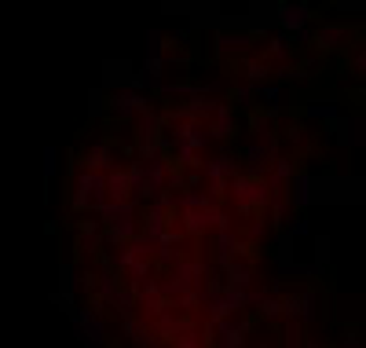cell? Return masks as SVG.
<instances>
[{
	"instance_id": "cell-26",
	"label": "cell",
	"mask_w": 366,
	"mask_h": 348,
	"mask_svg": "<svg viewBox=\"0 0 366 348\" xmlns=\"http://www.w3.org/2000/svg\"><path fill=\"white\" fill-rule=\"evenodd\" d=\"M202 209H216V205L205 198L202 187H183L176 195V213H202Z\"/></svg>"
},
{
	"instance_id": "cell-39",
	"label": "cell",
	"mask_w": 366,
	"mask_h": 348,
	"mask_svg": "<svg viewBox=\"0 0 366 348\" xmlns=\"http://www.w3.org/2000/svg\"><path fill=\"white\" fill-rule=\"evenodd\" d=\"M172 312H176V315H183V312H190V315L202 312V293H198V290H190V293L176 297V300H172Z\"/></svg>"
},
{
	"instance_id": "cell-37",
	"label": "cell",
	"mask_w": 366,
	"mask_h": 348,
	"mask_svg": "<svg viewBox=\"0 0 366 348\" xmlns=\"http://www.w3.org/2000/svg\"><path fill=\"white\" fill-rule=\"evenodd\" d=\"M279 139H286V144H293V147H304L311 136H308V129H304L300 121H290V125H286V129L279 132Z\"/></svg>"
},
{
	"instance_id": "cell-42",
	"label": "cell",
	"mask_w": 366,
	"mask_h": 348,
	"mask_svg": "<svg viewBox=\"0 0 366 348\" xmlns=\"http://www.w3.org/2000/svg\"><path fill=\"white\" fill-rule=\"evenodd\" d=\"M73 228H77V239H85V235H99V231H103V228H99V220H95L92 213L77 216V220H73Z\"/></svg>"
},
{
	"instance_id": "cell-3",
	"label": "cell",
	"mask_w": 366,
	"mask_h": 348,
	"mask_svg": "<svg viewBox=\"0 0 366 348\" xmlns=\"http://www.w3.org/2000/svg\"><path fill=\"white\" fill-rule=\"evenodd\" d=\"M66 319L73 323V337L81 341L85 348H106L110 344V330H106V319L99 312H92V308H81L77 305Z\"/></svg>"
},
{
	"instance_id": "cell-20",
	"label": "cell",
	"mask_w": 366,
	"mask_h": 348,
	"mask_svg": "<svg viewBox=\"0 0 366 348\" xmlns=\"http://www.w3.org/2000/svg\"><path fill=\"white\" fill-rule=\"evenodd\" d=\"M293 55H297V48H293V37H286V34H275L264 41V52H260V59H267L272 67H286V62H293Z\"/></svg>"
},
{
	"instance_id": "cell-1",
	"label": "cell",
	"mask_w": 366,
	"mask_h": 348,
	"mask_svg": "<svg viewBox=\"0 0 366 348\" xmlns=\"http://www.w3.org/2000/svg\"><path fill=\"white\" fill-rule=\"evenodd\" d=\"M279 154H282V139H279V129H272V132L249 139V144L242 147V162H238V169H242V176H249V180H264Z\"/></svg>"
},
{
	"instance_id": "cell-7",
	"label": "cell",
	"mask_w": 366,
	"mask_h": 348,
	"mask_svg": "<svg viewBox=\"0 0 366 348\" xmlns=\"http://www.w3.org/2000/svg\"><path fill=\"white\" fill-rule=\"evenodd\" d=\"M311 22H315V11L308 4H300V0H286V4L275 8V22L272 26H279V34L293 37V34H300V29H308Z\"/></svg>"
},
{
	"instance_id": "cell-25",
	"label": "cell",
	"mask_w": 366,
	"mask_h": 348,
	"mask_svg": "<svg viewBox=\"0 0 366 348\" xmlns=\"http://www.w3.org/2000/svg\"><path fill=\"white\" fill-rule=\"evenodd\" d=\"M224 286H231V290H249V286H253V264L234 257V260L224 267Z\"/></svg>"
},
{
	"instance_id": "cell-28",
	"label": "cell",
	"mask_w": 366,
	"mask_h": 348,
	"mask_svg": "<svg viewBox=\"0 0 366 348\" xmlns=\"http://www.w3.org/2000/svg\"><path fill=\"white\" fill-rule=\"evenodd\" d=\"M77 290H81V272H77L73 264H59V297L66 300H77Z\"/></svg>"
},
{
	"instance_id": "cell-19",
	"label": "cell",
	"mask_w": 366,
	"mask_h": 348,
	"mask_svg": "<svg viewBox=\"0 0 366 348\" xmlns=\"http://www.w3.org/2000/svg\"><path fill=\"white\" fill-rule=\"evenodd\" d=\"M169 129V121L162 110H147V114H139L132 118V136H136V144H147V139H157Z\"/></svg>"
},
{
	"instance_id": "cell-6",
	"label": "cell",
	"mask_w": 366,
	"mask_h": 348,
	"mask_svg": "<svg viewBox=\"0 0 366 348\" xmlns=\"http://www.w3.org/2000/svg\"><path fill=\"white\" fill-rule=\"evenodd\" d=\"M180 216V224H183V239H202L209 228H216V231H231V213L227 209H202V213H176Z\"/></svg>"
},
{
	"instance_id": "cell-22",
	"label": "cell",
	"mask_w": 366,
	"mask_h": 348,
	"mask_svg": "<svg viewBox=\"0 0 366 348\" xmlns=\"http://www.w3.org/2000/svg\"><path fill=\"white\" fill-rule=\"evenodd\" d=\"M326 272H319L311 260H290V264H282V267H275V279L282 282H308V279H323Z\"/></svg>"
},
{
	"instance_id": "cell-23",
	"label": "cell",
	"mask_w": 366,
	"mask_h": 348,
	"mask_svg": "<svg viewBox=\"0 0 366 348\" xmlns=\"http://www.w3.org/2000/svg\"><path fill=\"white\" fill-rule=\"evenodd\" d=\"M341 139H344V151H363L366 147V118L363 114L341 118Z\"/></svg>"
},
{
	"instance_id": "cell-4",
	"label": "cell",
	"mask_w": 366,
	"mask_h": 348,
	"mask_svg": "<svg viewBox=\"0 0 366 348\" xmlns=\"http://www.w3.org/2000/svg\"><path fill=\"white\" fill-rule=\"evenodd\" d=\"M227 195H234L238 198V216H257V213H264L267 209V187H264V180H249V176H234L231 183H227Z\"/></svg>"
},
{
	"instance_id": "cell-30",
	"label": "cell",
	"mask_w": 366,
	"mask_h": 348,
	"mask_svg": "<svg viewBox=\"0 0 366 348\" xmlns=\"http://www.w3.org/2000/svg\"><path fill=\"white\" fill-rule=\"evenodd\" d=\"M165 48H169V37L157 26H150L143 34V59H165Z\"/></svg>"
},
{
	"instance_id": "cell-49",
	"label": "cell",
	"mask_w": 366,
	"mask_h": 348,
	"mask_svg": "<svg viewBox=\"0 0 366 348\" xmlns=\"http://www.w3.org/2000/svg\"><path fill=\"white\" fill-rule=\"evenodd\" d=\"M88 114H92V118H103V114H106V99H99V92H92V99H88Z\"/></svg>"
},
{
	"instance_id": "cell-11",
	"label": "cell",
	"mask_w": 366,
	"mask_h": 348,
	"mask_svg": "<svg viewBox=\"0 0 366 348\" xmlns=\"http://www.w3.org/2000/svg\"><path fill=\"white\" fill-rule=\"evenodd\" d=\"M165 136L172 139V147L190 151V154H202L205 144H209V136H205V125H169Z\"/></svg>"
},
{
	"instance_id": "cell-41",
	"label": "cell",
	"mask_w": 366,
	"mask_h": 348,
	"mask_svg": "<svg viewBox=\"0 0 366 348\" xmlns=\"http://www.w3.org/2000/svg\"><path fill=\"white\" fill-rule=\"evenodd\" d=\"M311 264L319 267V272L330 267V239H326V235H315V260Z\"/></svg>"
},
{
	"instance_id": "cell-24",
	"label": "cell",
	"mask_w": 366,
	"mask_h": 348,
	"mask_svg": "<svg viewBox=\"0 0 366 348\" xmlns=\"http://www.w3.org/2000/svg\"><path fill=\"white\" fill-rule=\"evenodd\" d=\"M238 70H242L246 85H264L267 77H272V62L260 59V55H246V59H238Z\"/></svg>"
},
{
	"instance_id": "cell-50",
	"label": "cell",
	"mask_w": 366,
	"mask_h": 348,
	"mask_svg": "<svg viewBox=\"0 0 366 348\" xmlns=\"http://www.w3.org/2000/svg\"><path fill=\"white\" fill-rule=\"evenodd\" d=\"M337 348H363V337L356 334V330H348V334L337 341Z\"/></svg>"
},
{
	"instance_id": "cell-45",
	"label": "cell",
	"mask_w": 366,
	"mask_h": 348,
	"mask_svg": "<svg viewBox=\"0 0 366 348\" xmlns=\"http://www.w3.org/2000/svg\"><path fill=\"white\" fill-rule=\"evenodd\" d=\"M190 41H195V29H190V26L172 29V37H169V44H176V48H190Z\"/></svg>"
},
{
	"instance_id": "cell-32",
	"label": "cell",
	"mask_w": 366,
	"mask_h": 348,
	"mask_svg": "<svg viewBox=\"0 0 366 348\" xmlns=\"http://www.w3.org/2000/svg\"><path fill=\"white\" fill-rule=\"evenodd\" d=\"M106 308H114L118 319H121V315H136V286H125V282H121V290L110 297Z\"/></svg>"
},
{
	"instance_id": "cell-40",
	"label": "cell",
	"mask_w": 366,
	"mask_h": 348,
	"mask_svg": "<svg viewBox=\"0 0 366 348\" xmlns=\"http://www.w3.org/2000/svg\"><path fill=\"white\" fill-rule=\"evenodd\" d=\"M77 253H81V257H99L103 253V231L99 235H85V239H77Z\"/></svg>"
},
{
	"instance_id": "cell-52",
	"label": "cell",
	"mask_w": 366,
	"mask_h": 348,
	"mask_svg": "<svg viewBox=\"0 0 366 348\" xmlns=\"http://www.w3.org/2000/svg\"><path fill=\"white\" fill-rule=\"evenodd\" d=\"M352 67H356V74H363V70H366V52H356V59H352Z\"/></svg>"
},
{
	"instance_id": "cell-12",
	"label": "cell",
	"mask_w": 366,
	"mask_h": 348,
	"mask_svg": "<svg viewBox=\"0 0 366 348\" xmlns=\"http://www.w3.org/2000/svg\"><path fill=\"white\" fill-rule=\"evenodd\" d=\"M234 176H242V169H238V158L234 154H213V158H205V162H202V180L205 183H216V180L231 183Z\"/></svg>"
},
{
	"instance_id": "cell-36",
	"label": "cell",
	"mask_w": 366,
	"mask_h": 348,
	"mask_svg": "<svg viewBox=\"0 0 366 348\" xmlns=\"http://www.w3.org/2000/svg\"><path fill=\"white\" fill-rule=\"evenodd\" d=\"M238 125H246V129H249V139H257V136H264V132H272V129H275V125L267 121L260 110H249V114L238 121Z\"/></svg>"
},
{
	"instance_id": "cell-15",
	"label": "cell",
	"mask_w": 366,
	"mask_h": 348,
	"mask_svg": "<svg viewBox=\"0 0 366 348\" xmlns=\"http://www.w3.org/2000/svg\"><path fill=\"white\" fill-rule=\"evenodd\" d=\"M311 195H315V180L308 169H297L293 180L286 183V202H290V209H308L311 205Z\"/></svg>"
},
{
	"instance_id": "cell-21",
	"label": "cell",
	"mask_w": 366,
	"mask_h": 348,
	"mask_svg": "<svg viewBox=\"0 0 366 348\" xmlns=\"http://www.w3.org/2000/svg\"><path fill=\"white\" fill-rule=\"evenodd\" d=\"M92 216L99 220V228H110V224H118V220H129V216H139V209L132 202H99L92 209Z\"/></svg>"
},
{
	"instance_id": "cell-10",
	"label": "cell",
	"mask_w": 366,
	"mask_h": 348,
	"mask_svg": "<svg viewBox=\"0 0 366 348\" xmlns=\"http://www.w3.org/2000/svg\"><path fill=\"white\" fill-rule=\"evenodd\" d=\"M213 52L216 59H246L253 55V37L249 34H231V29H216V37H213Z\"/></svg>"
},
{
	"instance_id": "cell-54",
	"label": "cell",
	"mask_w": 366,
	"mask_h": 348,
	"mask_svg": "<svg viewBox=\"0 0 366 348\" xmlns=\"http://www.w3.org/2000/svg\"><path fill=\"white\" fill-rule=\"evenodd\" d=\"M249 348H279L275 341H260V344H249Z\"/></svg>"
},
{
	"instance_id": "cell-35",
	"label": "cell",
	"mask_w": 366,
	"mask_h": 348,
	"mask_svg": "<svg viewBox=\"0 0 366 348\" xmlns=\"http://www.w3.org/2000/svg\"><path fill=\"white\" fill-rule=\"evenodd\" d=\"M282 348H304V326L297 319H282Z\"/></svg>"
},
{
	"instance_id": "cell-44",
	"label": "cell",
	"mask_w": 366,
	"mask_h": 348,
	"mask_svg": "<svg viewBox=\"0 0 366 348\" xmlns=\"http://www.w3.org/2000/svg\"><path fill=\"white\" fill-rule=\"evenodd\" d=\"M59 176V147H44V180Z\"/></svg>"
},
{
	"instance_id": "cell-9",
	"label": "cell",
	"mask_w": 366,
	"mask_h": 348,
	"mask_svg": "<svg viewBox=\"0 0 366 348\" xmlns=\"http://www.w3.org/2000/svg\"><path fill=\"white\" fill-rule=\"evenodd\" d=\"M150 326V334L162 341V344H172L180 334H187V330H195L198 323L190 319V315H176V312H165V315H157L154 323H147Z\"/></svg>"
},
{
	"instance_id": "cell-18",
	"label": "cell",
	"mask_w": 366,
	"mask_h": 348,
	"mask_svg": "<svg viewBox=\"0 0 366 348\" xmlns=\"http://www.w3.org/2000/svg\"><path fill=\"white\" fill-rule=\"evenodd\" d=\"M238 246H242V235H238L234 228L213 235V260H216L213 267H216V272H224V267L238 257Z\"/></svg>"
},
{
	"instance_id": "cell-34",
	"label": "cell",
	"mask_w": 366,
	"mask_h": 348,
	"mask_svg": "<svg viewBox=\"0 0 366 348\" xmlns=\"http://www.w3.org/2000/svg\"><path fill=\"white\" fill-rule=\"evenodd\" d=\"M267 228H272V224H267V220H264V213H257V216H249L246 220V246L253 242V246H257V242H264L267 239Z\"/></svg>"
},
{
	"instance_id": "cell-13",
	"label": "cell",
	"mask_w": 366,
	"mask_h": 348,
	"mask_svg": "<svg viewBox=\"0 0 366 348\" xmlns=\"http://www.w3.org/2000/svg\"><path fill=\"white\" fill-rule=\"evenodd\" d=\"M297 323L304 330L323 323V297H319V290H315V286L297 290Z\"/></svg>"
},
{
	"instance_id": "cell-33",
	"label": "cell",
	"mask_w": 366,
	"mask_h": 348,
	"mask_svg": "<svg viewBox=\"0 0 366 348\" xmlns=\"http://www.w3.org/2000/svg\"><path fill=\"white\" fill-rule=\"evenodd\" d=\"M293 172H297V162L290 154H279L275 162H272V169H267V176L264 180H275V183H290L293 180Z\"/></svg>"
},
{
	"instance_id": "cell-47",
	"label": "cell",
	"mask_w": 366,
	"mask_h": 348,
	"mask_svg": "<svg viewBox=\"0 0 366 348\" xmlns=\"http://www.w3.org/2000/svg\"><path fill=\"white\" fill-rule=\"evenodd\" d=\"M333 15H363V4L359 0H337V4H330Z\"/></svg>"
},
{
	"instance_id": "cell-51",
	"label": "cell",
	"mask_w": 366,
	"mask_h": 348,
	"mask_svg": "<svg viewBox=\"0 0 366 348\" xmlns=\"http://www.w3.org/2000/svg\"><path fill=\"white\" fill-rule=\"evenodd\" d=\"M81 290L85 293H95V272H85L81 275Z\"/></svg>"
},
{
	"instance_id": "cell-29",
	"label": "cell",
	"mask_w": 366,
	"mask_h": 348,
	"mask_svg": "<svg viewBox=\"0 0 366 348\" xmlns=\"http://www.w3.org/2000/svg\"><path fill=\"white\" fill-rule=\"evenodd\" d=\"M293 246H297V242H293L282 228H279V231H272V249H275V253H272V264H275V267H282V264L297 260V257H293Z\"/></svg>"
},
{
	"instance_id": "cell-16",
	"label": "cell",
	"mask_w": 366,
	"mask_h": 348,
	"mask_svg": "<svg viewBox=\"0 0 366 348\" xmlns=\"http://www.w3.org/2000/svg\"><path fill=\"white\" fill-rule=\"evenodd\" d=\"M344 41H348L344 22H319V29H311V48L319 52H341Z\"/></svg>"
},
{
	"instance_id": "cell-53",
	"label": "cell",
	"mask_w": 366,
	"mask_h": 348,
	"mask_svg": "<svg viewBox=\"0 0 366 348\" xmlns=\"http://www.w3.org/2000/svg\"><path fill=\"white\" fill-rule=\"evenodd\" d=\"M304 348H330V344H323V341H308V337H304Z\"/></svg>"
},
{
	"instance_id": "cell-46",
	"label": "cell",
	"mask_w": 366,
	"mask_h": 348,
	"mask_svg": "<svg viewBox=\"0 0 366 348\" xmlns=\"http://www.w3.org/2000/svg\"><path fill=\"white\" fill-rule=\"evenodd\" d=\"M139 312H147V315H150V323H154L157 315L172 312V305H169V300H162V297H157V300H150V305H139Z\"/></svg>"
},
{
	"instance_id": "cell-5",
	"label": "cell",
	"mask_w": 366,
	"mask_h": 348,
	"mask_svg": "<svg viewBox=\"0 0 366 348\" xmlns=\"http://www.w3.org/2000/svg\"><path fill=\"white\" fill-rule=\"evenodd\" d=\"M147 110H154V96H147V92H132V88H118L106 96V114H114L121 121H132L139 114H147Z\"/></svg>"
},
{
	"instance_id": "cell-48",
	"label": "cell",
	"mask_w": 366,
	"mask_h": 348,
	"mask_svg": "<svg viewBox=\"0 0 366 348\" xmlns=\"http://www.w3.org/2000/svg\"><path fill=\"white\" fill-rule=\"evenodd\" d=\"M264 300H267V290H264V286H260V290H246V308L257 312V308L264 305Z\"/></svg>"
},
{
	"instance_id": "cell-2",
	"label": "cell",
	"mask_w": 366,
	"mask_h": 348,
	"mask_svg": "<svg viewBox=\"0 0 366 348\" xmlns=\"http://www.w3.org/2000/svg\"><path fill=\"white\" fill-rule=\"evenodd\" d=\"M99 202H106L103 176L85 172V169H70V213L85 216V213H92Z\"/></svg>"
},
{
	"instance_id": "cell-43",
	"label": "cell",
	"mask_w": 366,
	"mask_h": 348,
	"mask_svg": "<svg viewBox=\"0 0 366 348\" xmlns=\"http://www.w3.org/2000/svg\"><path fill=\"white\" fill-rule=\"evenodd\" d=\"M257 315L264 323H282V312H279V297H267L264 305L257 308Z\"/></svg>"
},
{
	"instance_id": "cell-31",
	"label": "cell",
	"mask_w": 366,
	"mask_h": 348,
	"mask_svg": "<svg viewBox=\"0 0 366 348\" xmlns=\"http://www.w3.org/2000/svg\"><path fill=\"white\" fill-rule=\"evenodd\" d=\"M187 257L183 249H169V246H154V257H150V264H154V272H172L180 260Z\"/></svg>"
},
{
	"instance_id": "cell-17",
	"label": "cell",
	"mask_w": 366,
	"mask_h": 348,
	"mask_svg": "<svg viewBox=\"0 0 366 348\" xmlns=\"http://www.w3.org/2000/svg\"><path fill=\"white\" fill-rule=\"evenodd\" d=\"M205 136H209V139H224V144H231V139L238 136V114L227 106V99L220 103V110L213 114V121L205 125Z\"/></svg>"
},
{
	"instance_id": "cell-14",
	"label": "cell",
	"mask_w": 366,
	"mask_h": 348,
	"mask_svg": "<svg viewBox=\"0 0 366 348\" xmlns=\"http://www.w3.org/2000/svg\"><path fill=\"white\" fill-rule=\"evenodd\" d=\"M341 103H333V99H308L304 106H300V125H333V121H341Z\"/></svg>"
},
{
	"instance_id": "cell-38",
	"label": "cell",
	"mask_w": 366,
	"mask_h": 348,
	"mask_svg": "<svg viewBox=\"0 0 366 348\" xmlns=\"http://www.w3.org/2000/svg\"><path fill=\"white\" fill-rule=\"evenodd\" d=\"M282 231L297 242V239H308V235H311V224H308V216H300V213H297V216H290V220L282 224Z\"/></svg>"
},
{
	"instance_id": "cell-27",
	"label": "cell",
	"mask_w": 366,
	"mask_h": 348,
	"mask_svg": "<svg viewBox=\"0 0 366 348\" xmlns=\"http://www.w3.org/2000/svg\"><path fill=\"white\" fill-rule=\"evenodd\" d=\"M227 106L234 110V114H249L253 110V85H246V81H231L227 85Z\"/></svg>"
},
{
	"instance_id": "cell-8",
	"label": "cell",
	"mask_w": 366,
	"mask_h": 348,
	"mask_svg": "<svg viewBox=\"0 0 366 348\" xmlns=\"http://www.w3.org/2000/svg\"><path fill=\"white\" fill-rule=\"evenodd\" d=\"M81 169L85 172H95V176H106L110 169H118V147H114V139H92L88 151L81 154Z\"/></svg>"
}]
</instances>
